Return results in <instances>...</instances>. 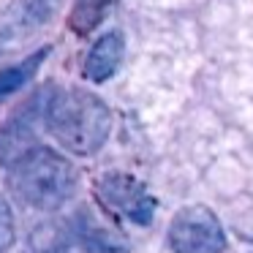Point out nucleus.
Segmentation results:
<instances>
[{
  "instance_id": "nucleus-1",
  "label": "nucleus",
  "mask_w": 253,
  "mask_h": 253,
  "mask_svg": "<svg viewBox=\"0 0 253 253\" xmlns=\"http://www.w3.org/2000/svg\"><path fill=\"white\" fill-rule=\"evenodd\" d=\"M46 128L66 150L90 155L109 136L112 115L95 95L84 90H66L57 93L46 106Z\"/></svg>"
},
{
  "instance_id": "nucleus-2",
  "label": "nucleus",
  "mask_w": 253,
  "mask_h": 253,
  "mask_svg": "<svg viewBox=\"0 0 253 253\" xmlns=\"http://www.w3.org/2000/svg\"><path fill=\"white\" fill-rule=\"evenodd\" d=\"M8 191L28 207L55 210L71 196L74 169L55 150L36 144L8 166Z\"/></svg>"
},
{
  "instance_id": "nucleus-3",
  "label": "nucleus",
  "mask_w": 253,
  "mask_h": 253,
  "mask_svg": "<svg viewBox=\"0 0 253 253\" xmlns=\"http://www.w3.org/2000/svg\"><path fill=\"white\" fill-rule=\"evenodd\" d=\"M169 245L174 253H220L226 248V237L212 210L193 204L171 218Z\"/></svg>"
},
{
  "instance_id": "nucleus-4",
  "label": "nucleus",
  "mask_w": 253,
  "mask_h": 253,
  "mask_svg": "<svg viewBox=\"0 0 253 253\" xmlns=\"http://www.w3.org/2000/svg\"><path fill=\"white\" fill-rule=\"evenodd\" d=\"M101 199L106 202V207L128 215L136 223H147L153 215V199L131 177H106L101 182Z\"/></svg>"
},
{
  "instance_id": "nucleus-5",
  "label": "nucleus",
  "mask_w": 253,
  "mask_h": 253,
  "mask_svg": "<svg viewBox=\"0 0 253 253\" xmlns=\"http://www.w3.org/2000/svg\"><path fill=\"white\" fill-rule=\"evenodd\" d=\"M123 60V39L117 33H106L93 44L87 60H84V77L93 82H104L117 71Z\"/></svg>"
},
{
  "instance_id": "nucleus-6",
  "label": "nucleus",
  "mask_w": 253,
  "mask_h": 253,
  "mask_svg": "<svg viewBox=\"0 0 253 253\" xmlns=\"http://www.w3.org/2000/svg\"><path fill=\"white\" fill-rule=\"evenodd\" d=\"M57 0H22L19 6H14L8 11V17L0 22V36L3 33H22V30L33 28V25L49 19V14L55 11Z\"/></svg>"
},
{
  "instance_id": "nucleus-7",
  "label": "nucleus",
  "mask_w": 253,
  "mask_h": 253,
  "mask_svg": "<svg viewBox=\"0 0 253 253\" xmlns=\"http://www.w3.org/2000/svg\"><path fill=\"white\" fill-rule=\"evenodd\" d=\"M33 131L30 126L22 123H8L6 128H0V164L11 166L17 158H22L28 150H33Z\"/></svg>"
},
{
  "instance_id": "nucleus-8",
  "label": "nucleus",
  "mask_w": 253,
  "mask_h": 253,
  "mask_svg": "<svg viewBox=\"0 0 253 253\" xmlns=\"http://www.w3.org/2000/svg\"><path fill=\"white\" fill-rule=\"evenodd\" d=\"M39 63V57H33L30 63H25V66H17V68H8V71L0 74V95H8L14 93V90L19 87V84L25 82V79L30 77V68Z\"/></svg>"
},
{
  "instance_id": "nucleus-9",
  "label": "nucleus",
  "mask_w": 253,
  "mask_h": 253,
  "mask_svg": "<svg viewBox=\"0 0 253 253\" xmlns=\"http://www.w3.org/2000/svg\"><path fill=\"white\" fill-rule=\"evenodd\" d=\"M14 242V215L6 199H0V253L8 251Z\"/></svg>"
}]
</instances>
